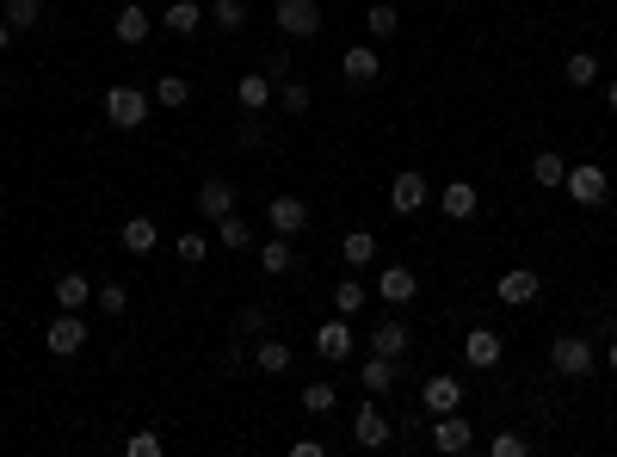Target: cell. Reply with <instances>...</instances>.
I'll list each match as a JSON object with an SVG mask.
<instances>
[{"mask_svg":"<svg viewBox=\"0 0 617 457\" xmlns=\"http://www.w3.org/2000/svg\"><path fill=\"white\" fill-rule=\"evenodd\" d=\"M149 112H155V93H142V87H130V81L105 87V118H112V130H142V124H149Z\"/></svg>","mask_w":617,"mask_h":457,"instance_id":"obj_1","label":"cell"},{"mask_svg":"<svg viewBox=\"0 0 617 457\" xmlns=\"http://www.w3.org/2000/svg\"><path fill=\"white\" fill-rule=\"evenodd\" d=\"M550 365H556L562 377H587V371L599 365V353H593L587 334H556V340H550Z\"/></svg>","mask_w":617,"mask_h":457,"instance_id":"obj_2","label":"cell"},{"mask_svg":"<svg viewBox=\"0 0 617 457\" xmlns=\"http://www.w3.org/2000/svg\"><path fill=\"white\" fill-rule=\"evenodd\" d=\"M44 346H50L56 359H75L81 346H87V315H81V309H62L56 322L44 328Z\"/></svg>","mask_w":617,"mask_h":457,"instance_id":"obj_3","label":"cell"},{"mask_svg":"<svg viewBox=\"0 0 617 457\" xmlns=\"http://www.w3.org/2000/svg\"><path fill=\"white\" fill-rule=\"evenodd\" d=\"M494 297H500L506 309H525V303H537V297H543V278H537L531 266H506V272L494 278Z\"/></svg>","mask_w":617,"mask_h":457,"instance_id":"obj_4","label":"cell"},{"mask_svg":"<svg viewBox=\"0 0 617 457\" xmlns=\"http://www.w3.org/2000/svg\"><path fill=\"white\" fill-rule=\"evenodd\" d=\"M389 439H395L389 414H383L377 402H358V414H352V445H358V451H383Z\"/></svg>","mask_w":617,"mask_h":457,"instance_id":"obj_5","label":"cell"},{"mask_svg":"<svg viewBox=\"0 0 617 457\" xmlns=\"http://www.w3.org/2000/svg\"><path fill=\"white\" fill-rule=\"evenodd\" d=\"M426 198H432V186H426L420 167H402V173H395V186H389V210H395V217H414V210H426Z\"/></svg>","mask_w":617,"mask_h":457,"instance_id":"obj_6","label":"cell"},{"mask_svg":"<svg viewBox=\"0 0 617 457\" xmlns=\"http://www.w3.org/2000/svg\"><path fill=\"white\" fill-rule=\"evenodd\" d=\"M272 19H278V31H284V38H315V31L328 25L315 0H278V13H272Z\"/></svg>","mask_w":617,"mask_h":457,"instance_id":"obj_7","label":"cell"},{"mask_svg":"<svg viewBox=\"0 0 617 457\" xmlns=\"http://www.w3.org/2000/svg\"><path fill=\"white\" fill-rule=\"evenodd\" d=\"M266 223H272V235H303V229H309V204H303L297 192H278V198L266 204Z\"/></svg>","mask_w":617,"mask_h":457,"instance_id":"obj_8","label":"cell"},{"mask_svg":"<svg viewBox=\"0 0 617 457\" xmlns=\"http://www.w3.org/2000/svg\"><path fill=\"white\" fill-rule=\"evenodd\" d=\"M377 297H383L389 309H408V303L420 297V272H414V266H383V278H377Z\"/></svg>","mask_w":617,"mask_h":457,"instance_id":"obj_9","label":"cell"},{"mask_svg":"<svg viewBox=\"0 0 617 457\" xmlns=\"http://www.w3.org/2000/svg\"><path fill=\"white\" fill-rule=\"evenodd\" d=\"M408 346H414V328L402 322V315H383V322L371 328V353H383V359H408Z\"/></svg>","mask_w":617,"mask_h":457,"instance_id":"obj_10","label":"cell"},{"mask_svg":"<svg viewBox=\"0 0 617 457\" xmlns=\"http://www.w3.org/2000/svg\"><path fill=\"white\" fill-rule=\"evenodd\" d=\"M340 75H346V87H377V75H383V56H377L371 44H352V50L340 56Z\"/></svg>","mask_w":617,"mask_h":457,"instance_id":"obj_11","label":"cell"},{"mask_svg":"<svg viewBox=\"0 0 617 457\" xmlns=\"http://www.w3.org/2000/svg\"><path fill=\"white\" fill-rule=\"evenodd\" d=\"M562 186H568V198H574V204H587V210H593V204H605V192H611L605 167H568V180H562Z\"/></svg>","mask_w":617,"mask_h":457,"instance_id":"obj_12","label":"cell"},{"mask_svg":"<svg viewBox=\"0 0 617 457\" xmlns=\"http://www.w3.org/2000/svg\"><path fill=\"white\" fill-rule=\"evenodd\" d=\"M432 445H439L445 457H463L469 445H476V433H469V420L451 408V414H439V420H432Z\"/></svg>","mask_w":617,"mask_h":457,"instance_id":"obj_13","label":"cell"},{"mask_svg":"<svg viewBox=\"0 0 617 457\" xmlns=\"http://www.w3.org/2000/svg\"><path fill=\"white\" fill-rule=\"evenodd\" d=\"M315 353L328 359V365L352 359V328H346V315H334V322H321V328H315Z\"/></svg>","mask_w":617,"mask_h":457,"instance_id":"obj_14","label":"cell"},{"mask_svg":"<svg viewBox=\"0 0 617 457\" xmlns=\"http://www.w3.org/2000/svg\"><path fill=\"white\" fill-rule=\"evenodd\" d=\"M149 31H155V19H149V7H136V0H130V7H118V19H112V38L118 44H149Z\"/></svg>","mask_w":617,"mask_h":457,"instance_id":"obj_15","label":"cell"},{"mask_svg":"<svg viewBox=\"0 0 617 457\" xmlns=\"http://www.w3.org/2000/svg\"><path fill=\"white\" fill-rule=\"evenodd\" d=\"M500 353H506V346H500L494 328H469V334H463V365L488 371V365H500Z\"/></svg>","mask_w":617,"mask_h":457,"instance_id":"obj_16","label":"cell"},{"mask_svg":"<svg viewBox=\"0 0 617 457\" xmlns=\"http://www.w3.org/2000/svg\"><path fill=\"white\" fill-rule=\"evenodd\" d=\"M420 402H426V414H451V408H463V383L451 371H439V377H426Z\"/></svg>","mask_w":617,"mask_h":457,"instance_id":"obj_17","label":"cell"},{"mask_svg":"<svg viewBox=\"0 0 617 457\" xmlns=\"http://www.w3.org/2000/svg\"><path fill=\"white\" fill-rule=\"evenodd\" d=\"M439 210H445L451 223H469V217H476V210H482V192L469 186V180H451V186L439 192Z\"/></svg>","mask_w":617,"mask_h":457,"instance_id":"obj_18","label":"cell"},{"mask_svg":"<svg viewBox=\"0 0 617 457\" xmlns=\"http://www.w3.org/2000/svg\"><path fill=\"white\" fill-rule=\"evenodd\" d=\"M198 210H204V217H229V210H235V186L223 180V173H210V180L198 186Z\"/></svg>","mask_w":617,"mask_h":457,"instance_id":"obj_19","label":"cell"},{"mask_svg":"<svg viewBox=\"0 0 617 457\" xmlns=\"http://www.w3.org/2000/svg\"><path fill=\"white\" fill-rule=\"evenodd\" d=\"M272 87H278V81L266 75V68H253V75L235 81V99L247 105V112H266V105H272Z\"/></svg>","mask_w":617,"mask_h":457,"instance_id":"obj_20","label":"cell"},{"mask_svg":"<svg viewBox=\"0 0 617 457\" xmlns=\"http://www.w3.org/2000/svg\"><path fill=\"white\" fill-rule=\"evenodd\" d=\"M118 241H124V254H155V241H161V229H155V217H124Z\"/></svg>","mask_w":617,"mask_h":457,"instance_id":"obj_21","label":"cell"},{"mask_svg":"<svg viewBox=\"0 0 617 457\" xmlns=\"http://www.w3.org/2000/svg\"><path fill=\"white\" fill-rule=\"evenodd\" d=\"M253 371H260V377H284L290 371V346L272 340V334H260V346H253Z\"/></svg>","mask_w":617,"mask_h":457,"instance_id":"obj_22","label":"cell"},{"mask_svg":"<svg viewBox=\"0 0 617 457\" xmlns=\"http://www.w3.org/2000/svg\"><path fill=\"white\" fill-rule=\"evenodd\" d=\"M93 303V278L87 272H62L56 278V309H87Z\"/></svg>","mask_w":617,"mask_h":457,"instance_id":"obj_23","label":"cell"},{"mask_svg":"<svg viewBox=\"0 0 617 457\" xmlns=\"http://www.w3.org/2000/svg\"><path fill=\"white\" fill-rule=\"evenodd\" d=\"M395 377H402V371H395V359H383V353H371L365 365H358V383H365V390H371V396H383V390H395Z\"/></svg>","mask_w":617,"mask_h":457,"instance_id":"obj_24","label":"cell"},{"mask_svg":"<svg viewBox=\"0 0 617 457\" xmlns=\"http://www.w3.org/2000/svg\"><path fill=\"white\" fill-rule=\"evenodd\" d=\"M161 25L173 31V38H192V31L204 25V7H198V0H173V7L161 13Z\"/></svg>","mask_w":617,"mask_h":457,"instance_id":"obj_25","label":"cell"},{"mask_svg":"<svg viewBox=\"0 0 617 457\" xmlns=\"http://www.w3.org/2000/svg\"><path fill=\"white\" fill-rule=\"evenodd\" d=\"M272 322L278 315L266 303H247V309H235V340H260V334H272Z\"/></svg>","mask_w":617,"mask_h":457,"instance_id":"obj_26","label":"cell"},{"mask_svg":"<svg viewBox=\"0 0 617 457\" xmlns=\"http://www.w3.org/2000/svg\"><path fill=\"white\" fill-rule=\"evenodd\" d=\"M531 180H537L543 192H556V186L568 180V161H562L556 149H543V155H531Z\"/></svg>","mask_w":617,"mask_h":457,"instance_id":"obj_27","label":"cell"},{"mask_svg":"<svg viewBox=\"0 0 617 457\" xmlns=\"http://www.w3.org/2000/svg\"><path fill=\"white\" fill-rule=\"evenodd\" d=\"M290 266H297V254H290V235H272V241H260V272L284 278Z\"/></svg>","mask_w":617,"mask_h":457,"instance_id":"obj_28","label":"cell"},{"mask_svg":"<svg viewBox=\"0 0 617 457\" xmlns=\"http://www.w3.org/2000/svg\"><path fill=\"white\" fill-rule=\"evenodd\" d=\"M365 31H371V38L383 44V38H395V31H402V13H395L389 0H371V13H365Z\"/></svg>","mask_w":617,"mask_h":457,"instance_id":"obj_29","label":"cell"},{"mask_svg":"<svg viewBox=\"0 0 617 457\" xmlns=\"http://www.w3.org/2000/svg\"><path fill=\"white\" fill-rule=\"evenodd\" d=\"M562 75H568V87H593V81H599V56H593V50H574V56L562 62Z\"/></svg>","mask_w":617,"mask_h":457,"instance_id":"obj_30","label":"cell"},{"mask_svg":"<svg viewBox=\"0 0 617 457\" xmlns=\"http://www.w3.org/2000/svg\"><path fill=\"white\" fill-rule=\"evenodd\" d=\"M340 254H346V266H371V260H377V235H371V229H352V235L340 241Z\"/></svg>","mask_w":617,"mask_h":457,"instance_id":"obj_31","label":"cell"},{"mask_svg":"<svg viewBox=\"0 0 617 457\" xmlns=\"http://www.w3.org/2000/svg\"><path fill=\"white\" fill-rule=\"evenodd\" d=\"M210 25H216V31H229V38H235V31L247 25V0H210Z\"/></svg>","mask_w":617,"mask_h":457,"instance_id":"obj_32","label":"cell"},{"mask_svg":"<svg viewBox=\"0 0 617 457\" xmlns=\"http://www.w3.org/2000/svg\"><path fill=\"white\" fill-rule=\"evenodd\" d=\"M216 235H223V248H253V223L247 217H235V210H229V217H216Z\"/></svg>","mask_w":617,"mask_h":457,"instance_id":"obj_33","label":"cell"},{"mask_svg":"<svg viewBox=\"0 0 617 457\" xmlns=\"http://www.w3.org/2000/svg\"><path fill=\"white\" fill-rule=\"evenodd\" d=\"M186 99H192V81H186V75H161V81H155V105H167V112H179Z\"/></svg>","mask_w":617,"mask_h":457,"instance_id":"obj_34","label":"cell"},{"mask_svg":"<svg viewBox=\"0 0 617 457\" xmlns=\"http://www.w3.org/2000/svg\"><path fill=\"white\" fill-rule=\"evenodd\" d=\"M278 105H284V112H290V118H303V112H309V105H315V93H309V87H303L297 75H290V81H278Z\"/></svg>","mask_w":617,"mask_h":457,"instance_id":"obj_35","label":"cell"},{"mask_svg":"<svg viewBox=\"0 0 617 457\" xmlns=\"http://www.w3.org/2000/svg\"><path fill=\"white\" fill-rule=\"evenodd\" d=\"M0 19H7L13 31H31V25L44 19V0H7V13H0Z\"/></svg>","mask_w":617,"mask_h":457,"instance_id":"obj_36","label":"cell"},{"mask_svg":"<svg viewBox=\"0 0 617 457\" xmlns=\"http://www.w3.org/2000/svg\"><path fill=\"white\" fill-rule=\"evenodd\" d=\"M334 309L358 315V309H365V285H358V278H340V285H334Z\"/></svg>","mask_w":617,"mask_h":457,"instance_id":"obj_37","label":"cell"},{"mask_svg":"<svg viewBox=\"0 0 617 457\" xmlns=\"http://www.w3.org/2000/svg\"><path fill=\"white\" fill-rule=\"evenodd\" d=\"M93 303H99L105 315H124V309H130V291H124L118 278H112V285H93Z\"/></svg>","mask_w":617,"mask_h":457,"instance_id":"obj_38","label":"cell"},{"mask_svg":"<svg viewBox=\"0 0 617 457\" xmlns=\"http://www.w3.org/2000/svg\"><path fill=\"white\" fill-rule=\"evenodd\" d=\"M488 451H494V457H525L531 445H525V433H513V427H500V433L488 439Z\"/></svg>","mask_w":617,"mask_h":457,"instance_id":"obj_39","label":"cell"},{"mask_svg":"<svg viewBox=\"0 0 617 457\" xmlns=\"http://www.w3.org/2000/svg\"><path fill=\"white\" fill-rule=\"evenodd\" d=\"M266 112H253V118H241V130H235V143L241 149H266V124H260Z\"/></svg>","mask_w":617,"mask_h":457,"instance_id":"obj_40","label":"cell"},{"mask_svg":"<svg viewBox=\"0 0 617 457\" xmlns=\"http://www.w3.org/2000/svg\"><path fill=\"white\" fill-rule=\"evenodd\" d=\"M334 402H340V396H334V383H309V390H303V408H309V414H328Z\"/></svg>","mask_w":617,"mask_h":457,"instance_id":"obj_41","label":"cell"},{"mask_svg":"<svg viewBox=\"0 0 617 457\" xmlns=\"http://www.w3.org/2000/svg\"><path fill=\"white\" fill-rule=\"evenodd\" d=\"M124 451H130V457H161V433H130Z\"/></svg>","mask_w":617,"mask_h":457,"instance_id":"obj_42","label":"cell"},{"mask_svg":"<svg viewBox=\"0 0 617 457\" xmlns=\"http://www.w3.org/2000/svg\"><path fill=\"white\" fill-rule=\"evenodd\" d=\"M260 68H266V75H272V81H290V75H297V68H290V50H272V56H266Z\"/></svg>","mask_w":617,"mask_h":457,"instance_id":"obj_43","label":"cell"},{"mask_svg":"<svg viewBox=\"0 0 617 457\" xmlns=\"http://www.w3.org/2000/svg\"><path fill=\"white\" fill-rule=\"evenodd\" d=\"M253 371V359L241 353V346H229V353H223V377H247Z\"/></svg>","mask_w":617,"mask_h":457,"instance_id":"obj_44","label":"cell"},{"mask_svg":"<svg viewBox=\"0 0 617 457\" xmlns=\"http://www.w3.org/2000/svg\"><path fill=\"white\" fill-rule=\"evenodd\" d=\"M179 260L198 266V260H204V235H179Z\"/></svg>","mask_w":617,"mask_h":457,"instance_id":"obj_45","label":"cell"},{"mask_svg":"<svg viewBox=\"0 0 617 457\" xmlns=\"http://www.w3.org/2000/svg\"><path fill=\"white\" fill-rule=\"evenodd\" d=\"M605 365H611V371H617V334H611V346H605Z\"/></svg>","mask_w":617,"mask_h":457,"instance_id":"obj_46","label":"cell"},{"mask_svg":"<svg viewBox=\"0 0 617 457\" xmlns=\"http://www.w3.org/2000/svg\"><path fill=\"white\" fill-rule=\"evenodd\" d=\"M7 44H13V25H7V19H0V50H7Z\"/></svg>","mask_w":617,"mask_h":457,"instance_id":"obj_47","label":"cell"},{"mask_svg":"<svg viewBox=\"0 0 617 457\" xmlns=\"http://www.w3.org/2000/svg\"><path fill=\"white\" fill-rule=\"evenodd\" d=\"M605 105H611V112H617V75H611V87H605Z\"/></svg>","mask_w":617,"mask_h":457,"instance_id":"obj_48","label":"cell"},{"mask_svg":"<svg viewBox=\"0 0 617 457\" xmlns=\"http://www.w3.org/2000/svg\"><path fill=\"white\" fill-rule=\"evenodd\" d=\"M0 223H7V204H0Z\"/></svg>","mask_w":617,"mask_h":457,"instance_id":"obj_49","label":"cell"}]
</instances>
